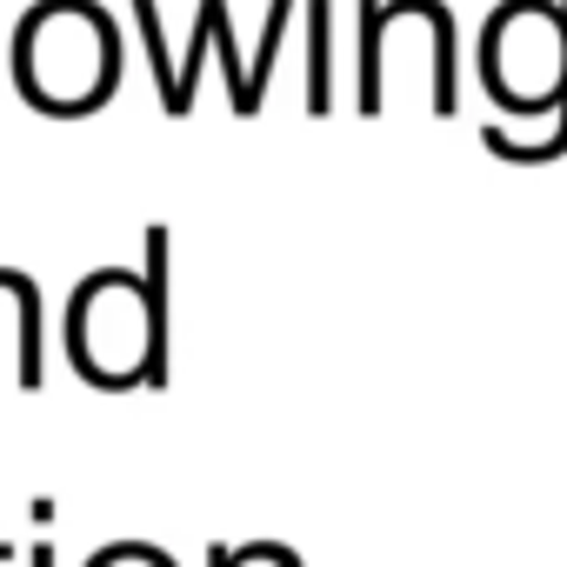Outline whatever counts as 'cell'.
<instances>
[{
    "instance_id": "cell-1",
    "label": "cell",
    "mask_w": 567,
    "mask_h": 567,
    "mask_svg": "<svg viewBox=\"0 0 567 567\" xmlns=\"http://www.w3.org/2000/svg\"><path fill=\"white\" fill-rule=\"evenodd\" d=\"M61 348L74 374L101 394L167 381V227H147L141 267H94L68 295Z\"/></svg>"
},
{
    "instance_id": "cell-2",
    "label": "cell",
    "mask_w": 567,
    "mask_h": 567,
    "mask_svg": "<svg viewBox=\"0 0 567 567\" xmlns=\"http://www.w3.org/2000/svg\"><path fill=\"white\" fill-rule=\"evenodd\" d=\"M8 74L28 107L81 121L121 87V28L101 0H34L14 28Z\"/></svg>"
},
{
    "instance_id": "cell-3",
    "label": "cell",
    "mask_w": 567,
    "mask_h": 567,
    "mask_svg": "<svg viewBox=\"0 0 567 567\" xmlns=\"http://www.w3.org/2000/svg\"><path fill=\"white\" fill-rule=\"evenodd\" d=\"M474 74L507 121L554 107L567 94V0H501L481 28Z\"/></svg>"
},
{
    "instance_id": "cell-4",
    "label": "cell",
    "mask_w": 567,
    "mask_h": 567,
    "mask_svg": "<svg viewBox=\"0 0 567 567\" xmlns=\"http://www.w3.org/2000/svg\"><path fill=\"white\" fill-rule=\"evenodd\" d=\"M421 68L427 107L454 114V14L441 0H368L361 8V114L388 107L401 68Z\"/></svg>"
},
{
    "instance_id": "cell-5",
    "label": "cell",
    "mask_w": 567,
    "mask_h": 567,
    "mask_svg": "<svg viewBox=\"0 0 567 567\" xmlns=\"http://www.w3.org/2000/svg\"><path fill=\"white\" fill-rule=\"evenodd\" d=\"M0 361L14 388H41L48 374V328H41V288L21 267H0Z\"/></svg>"
},
{
    "instance_id": "cell-6",
    "label": "cell",
    "mask_w": 567,
    "mask_h": 567,
    "mask_svg": "<svg viewBox=\"0 0 567 567\" xmlns=\"http://www.w3.org/2000/svg\"><path fill=\"white\" fill-rule=\"evenodd\" d=\"M481 147L494 161H507V167H547V161H560L567 154V94L554 107H540V114H520V121H507V114L481 121Z\"/></svg>"
},
{
    "instance_id": "cell-7",
    "label": "cell",
    "mask_w": 567,
    "mask_h": 567,
    "mask_svg": "<svg viewBox=\"0 0 567 567\" xmlns=\"http://www.w3.org/2000/svg\"><path fill=\"white\" fill-rule=\"evenodd\" d=\"M308 114H328V87H334V61H328V0L308 8Z\"/></svg>"
},
{
    "instance_id": "cell-8",
    "label": "cell",
    "mask_w": 567,
    "mask_h": 567,
    "mask_svg": "<svg viewBox=\"0 0 567 567\" xmlns=\"http://www.w3.org/2000/svg\"><path fill=\"white\" fill-rule=\"evenodd\" d=\"M207 567H301L295 547H280V540H240V547H214Z\"/></svg>"
},
{
    "instance_id": "cell-9",
    "label": "cell",
    "mask_w": 567,
    "mask_h": 567,
    "mask_svg": "<svg viewBox=\"0 0 567 567\" xmlns=\"http://www.w3.org/2000/svg\"><path fill=\"white\" fill-rule=\"evenodd\" d=\"M87 567H174V554L154 547V540H114V547H101Z\"/></svg>"
},
{
    "instance_id": "cell-10",
    "label": "cell",
    "mask_w": 567,
    "mask_h": 567,
    "mask_svg": "<svg viewBox=\"0 0 567 567\" xmlns=\"http://www.w3.org/2000/svg\"><path fill=\"white\" fill-rule=\"evenodd\" d=\"M28 567H54V547H34V554H28Z\"/></svg>"
},
{
    "instance_id": "cell-11",
    "label": "cell",
    "mask_w": 567,
    "mask_h": 567,
    "mask_svg": "<svg viewBox=\"0 0 567 567\" xmlns=\"http://www.w3.org/2000/svg\"><path fill=\"white\" fill-rule=\"evenodd\" d=\"M8 560H14V547H8V534H0V567H8Z\"/></svg>"
}]
</instances>
